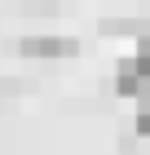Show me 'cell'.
Segmentation results:
<instances>
[{"label": "cell", "instance_id": "cell-3", "mask_svg": "<svg viewBox=\"0 0 150 155\" xmlns=\"http://www.w3.org/2000/svg\"><path fill=\"white\" fill-rule=\"evenodd\" d=\"M128 67H132V71H137L141 80L150 84V36H141V40H137V53L128 58Z\"/></svg>", "mask_w": 150, "mask_h": 155}, {"label": "cell", "instance_id": "cell-1", "mask_svg": "<svg viewBox=\"0 0 150 155\" xmlns=\"http://www.w3.org/2000/svg\"><path fill=\"white\" fill-rule=\"evenodd\" d=\"M18 53L31 62H62L80 53V40L75 36H22L18 40Z\"/></svg>", "mask_w": 150, "mask_h": 155}, {"label": "cell", "instance_id": "cell-2", "mask_svg": "<svg viewBox=\"0 0 150 155\" xmlns=\"http://www.w3.org/2000/svg\"><path fill=\"white\" fill-rule=\"evenodd\" d=\"M146 89H150V84L141 80V75L132 71L128 62H124V67L115 71V93H119V97H146Z\"/></svg>", "mask_w": 150, "mask_h": 155}, {"label": "cell", "instance_id": "cell-4", "mask_svg": "<svg viewBox=\"0 0 150 155\" xmlns=\"http://www.w3.org/2000/svg\"><path fill=\"white\" fill-rule=\"evenodd\" d=\"M132 133H137V137H150V97H141L137 120H132Z\"/></svg>", "mask_w": 150, "mask_h": 155}]
</instances>
